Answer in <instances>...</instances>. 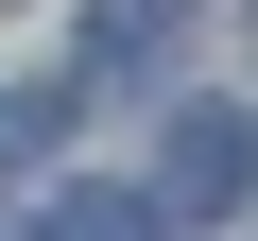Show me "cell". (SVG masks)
Returning <instances> with one entry per match:
<instances>
[{
	"mask_svg": "<svg viewBox=\"0 0 258 241\" xmlns=\"http://www.w3.org/2000/svg\"><path fill=\"white\" fill-rule=\"evenodd\" d=\"M241 190H258V120H241V103H172V138H155V207H172V224H224Z\"/></svg>",
	"mask_w": 258,
	"mask_h": 241,
	"instance_id": "6da1fadb",
	"label": "cell"
},
{
	"mask_svg": "<svg viewBox=\"0 0 258 241\" xmlns=\"http://www.w3.org/2000/svg\"><path fill=\"white\" fill-rule=\"evenodd\" d=\"M155 224H172L155 190H52V224H35V241H155Z\"/></svg>",
	"mask_w": 258,
	"mask_h": 241,
	"instance_id": "7a4b0ae2",
	"label": "cell"
},
{
	"mask_svg": "<svg viewBox=\"0 0 258 241\" xmlns=\"http://www.w3.org/2000/svg\"><path fill=\"white\" fill-rule=\"evenodd\" d=\"M52 120H69V86H0V172H18V155L52 138Z\"/></svg>",
	"mask_w": 258,
	"mask_h": 241,
	"instance_id": "3957f363",
	"label": "cell"
},
{
	"mask_svg": "<svg viewBox=\"0 0 258 241\" xmlns=\"http://www.w3.org/2000/svg\"><path fill=\"white\" fill-rule=\"evenodd\" d=\"M0 241H35V224H0Z\"/></svg>",
	"mask_w": 258,
	"mask_h": 241,
	"instance_id": "277c9868",
	"label": "cell"
},
{
	"mask_svg": "<svg viewBox=\"0 0 258 241\" xmlns=\"http://www.w3.org/2000/svg\"><path fill=\"white\" fill-rule=\"evenodd\" d=\"M241 18H258V0H241Z\"/></svg>",
	"mask_w": 258,
	"mask_h": 241,
	"instance_id": "5b68a950",
	"label": "cell"
}]
</instances>
